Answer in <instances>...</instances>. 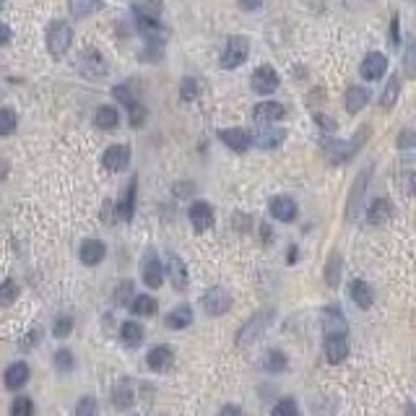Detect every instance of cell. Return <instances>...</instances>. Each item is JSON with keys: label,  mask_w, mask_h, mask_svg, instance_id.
I'll return each instance as SVG.
<instances>
[{"label": "cell", "mask_w": 416, "mask_h": 416, "mask_svg": "<svg viewBox=\"0 0 416 416\" xmlns=\"http://www.w3.org/2000/svg\"><path fill=\"white\" fill-rule=\"evenodd\" d=\"M273 315H276V309L273 307L257 309L255 315H253V318L239 328V333H237V338H235L237 346H250V343H255L257 338H263L266 331L271 328V323H273Z\"/></svg>", "instance_id": "cell-1"}, {"label": "cell", "mask_w": 416, "mask_h": 416, "mask_svg": "<svg viewBox=\"0 0 416 416\" xmlns=\"http://www.w3.org/2000/svg\"><path fill=\"white\" fill-rule=\"evenodd\" d=\"M367 136H370V128H364L362 136L356 133L352 141H325V143H323V151H325V156H328L331 164H346L356 151L362 149Z\"/></svg>", "instance_id": "cell-2"}, {"label": "cell", "mask_w": 416, "mask_h": 416, "mask_svg": "<svg viewBox=\"0 0 416 416\" xmlns=\"http://www.w3.org/2000/svg\"><path fill=\"white\" fill-rule=\"evenodd\" d=\"M71 42H73V29H71V24H65V21L50 24V29H47V50H50V55H53L55 60H60V57L68 53Z\"/></svg>", "instance_id": "cell-3"}, {"label": "cell", "mask_w": 416, "mask_h": 416, "mask_svg": "<svg viewBox=\"0 0 416 416\" xmlns=\"http://www.w3.org/2000/svg\"><path fill=\"white\" fill-rule=\"evenodd\" d=\"M247 55H250V39L242 37V34L229 37L224 53H221V68L224 71H235V68H239V65L245 63Z\"/></svg>", "instance_id": "cell-4"}, {"label": "cell", "mask_w": 416, "mask_h": 416, "mask_svg": "<svg viewBox=\"0 0 416 416\" xmlns=\"http://www.w3.org/2000/svg\"><path fill=\"white\" fill-rule=\"evenodd\" d=\"M320 328L325 338H336V336H349V323L341 307L336 305H325L320 309Z\"/></svg>", "instance_id": "cell-5"}, {"label": "cell", "mask_w": 416, "mask_h": 416, "mask_svg": "<svg viewBox=\"0 0 416 416\" xmlns=\"http://www.w3.org/2000/svg\"><path fill=\"white\" fill-rule=\"evenodd\" d=\"M78 71L84 78L89 81H99V78H105L107 75V60H105V55L99 53V50H84L81 57H78Z\"/></svg>", "instance_id": "cell-6"}, {"label": "cell", "mask_w": 416, "mask_h": 416, "mask_svg": "<svg viewBox=\"0 0 416 416\" xmlns=\"http://www.w3.org/2000/svg\"><path fill=\"white\" fill-rule=\"evenodd\" d=\"M203 309L208 318H221L232 309V294L224 287H211L203 294Z\"/></svg>", "instance_id": "cell-7"}, {"label": "cell", "mask_w": 416, "mask_h": 416, "mask_svg": "<svg viewBox=\"0 0 416 416\" xmlns=\"http://www.w3.org/2000/svg\"><path fill=\"white\" fill-rule=\"evenodd\" d=\"M141 276H143V284L151 289H159L164 284V266L154 250H149L141 260Z\"/></svg>", "instance_id": "cell-8"}, {"label": "cell", "mask_w": 416, "mask_h": 416, "mask_svg": "<svg viewBox=\"0 0 416 416\" xmlns=\"http://www.w3.org/2000/svg\"><path fill=\"white\" fill-rule=\"evenodd\" d=\"M136 24H138V32L143 34V39L151 44L167 42V37H170V29L161 26V21L154 19V16H141V13H136Z\"/></svg>", "instance_id": "cell-9"}, {"label": "cell", "mask_w": 416, "mask_h": 416, "mask_svg": "<svg viewBox=\"0 0 416 416\" xmlns=\"http://www.w3.org/2000/svg\"><path fill=\"white\" fill-rule=\"evenodd\" d=\"M370 172H372V167L362 170V174L354 180L352 195H349V203H346V219H349V221H354V219L359 216V208H362V201H364V190H367V182H370Z\"/></svg>", "instance_id": "cell-10"}, {"label": "cell", "mask_w": 416, "mask_h": 416, "mask_svg": "<svg viewBox=\"0 0 416 416\" xmlns=\"http://www.w3.org/2000/svg\"><path fill=\"white\" fill-rule=\"evenodd\" d=\"M219 138L224 143L226 149L237 151V154H245L250 146H253V133L245 128H224L219 130Z\"/></svg>", "instance_id": "cell-11"}, {"label": "cell", "mask_w": 416, "mask_h": 416, "mask_svg": "<svg viewBox=\"0 0 416 416\" xmlns=\"http://www.w3.org/2000/svg\"><path fill=\"white\" fill-rule=\"evenodd\" d=\"M268 211H271V216L276 219V221H284V224H289V221H294L297 219V201L294 198H289V195H276V198H271V203H268Z\"/></svg>", "instance_id": "cell-12"}, {"label": "cell", "mask_w": 416, "mask_h": 416, "mask_svg": "<svg viewBox=\"0 0 416 416\" xmlns=\"http://www.w3.org/2000/svg\"><path fill=\"white\" fill-rule=\"evenodd\" d=\"M188 216H190V224L195 232H208L214 226V208H211V203L195 201L190 206Z\"/></svg>", "instance_id": "cell-13"}, {"label": "cell", "mask_w": 416, "mask_h": 416, "mask_svg": "<svg viewBox=\"0 0 416 416\" xmlns=\"http://www.w3.org/2000/svg\"><path fill=\"white\" fill-rule=\"evenodd\" d=\"M388 71V57L383 53H370L359 65V73L364 81H380Z\"/></svg>", "instance_id": "cell-14"}, {"label": "cell", "mask_w": 416, "mask_h": 416, "mask_svg": "<svg viewBox=\"0 0 416 416\" xmlns=\"http://www.w3.org/2000/svg\"><path fill=\"white\" fill-rule=\"evenodd\" d=\"M136 188H138V180L133 177L125 192L120 195V201L115 203V219H120V221H130L136 214Z\"/></svg>", "instance_id": "cell-15"}, {"label": "cell", "mask_w": 416, "mask_h": 416, "mask_svg": "<svg viewBox=\"0 0 416 416\" xmlns=\"http://www.w3.org/2000/svg\"><path fill=\"white\" fill-rule=\"evenodd\" d=\"M253 89L257 94H273L278 89V73L276 68L271 65H260L255 73H253Z\"/></svg>", "instance_id": "cell-16"}, {"label": "cell", "mask_w": 416, "mask_h": 416, "mask_svg": "<svg viewBox=\"0 0 416 416\" xmlns=\"http://www.w3.org/2000/svg\"><path fill=\"white\" fill-rule=\"evenodd\" d=\"M102 164H105V170L109 172H123L130 164V149L123 146V143L109 146V149L105 151V156H102Z\"/></svg>", "instance_id": "cell-17"}, {"label": "cell", "mask_w": 416, "mask_h": 416, "mask_svg": "<svg viewBox=\"0 0 416 416\" xmlns=\"http://www.w3.org/2000/svg\"><path fill=\"white\" fill-rule=\"evenodd\" d=\"M287 141V130L284 128H271V125H263V128L257 130L255 136H253V143H255L257 149H278L281 143Z\"/></svg>", "instance_id": "cell-18"}, {"label": "cell", "mask_w": 416, "mask_h": 416, "mask_svg": "<svg viewBox=\"0 0 416 416\" xmlns=\"http://www.w3.org/2000/svg\"><path fill=\"white\" fill-rule=\"evenodd\" d=\"M136 404V390H133V380L130 377H120L115 388H112V406L125 411L130 406Z\"/></svg>", "instance_id": "cell-19"}, {"label": "cell", "mask_w": 416, "mask_h": 416, "mask_svg": "<svg viewBox=\"0 0 416 416\" xmlns=\"http://www.w3.org/2000/svg\"><path fill=\"white\" fill-rule=\"evenodd\" d=\"M167 278H170L172 289H177V291L188 289V266L174 253H170V257H167Z\"/></svg>", "instance_id": "cell-20"}, {"label": "cell", "mask_w": 416, "mask_h": 416, "mask_svg": "<svg viewBox=\"0 0 416 416\" xmlns=\"http://www.w3.org/2000/svg\"><path fill=\"white\" fill-rule=\"evenodd\" d=\"M349 297H352V302L359 309H370L374 302V291L364 278H354L352 284H349Z\"/></svg>", "instance_id": "cell-21"}, {"label": "cell", "mask_w": 416, "mask_h": 416, "mask_svg": "<svg viewBox=\"0 0 416 416\" xmlns=\"http://www.w3.org/2000/svg\"><path fill=\"white\" fill-rule=\"evenodd\" d=\"M287 115V107L278 105V102H260L255 109H253V120L260 123V125H271Z\"/></svg>", "instance_id": "cell-22"}, {"label": "cell", "mask_w": 416, "mask_h": 416, "mask_svg": "<svg viewBox=\"0 0 416 416\" xmlns=\"http://www.w3.org/2000/svg\"><path fill=\"white\" fill-rule=\"evenodd\" d=\"M78 255H81L84 266H99L105 260V255H107V247H105V242H99V239H84Z\"/></svg>", "instance_id": "cell-23"}, {"label": "cell", "mask_w": 416, "mask_h": 416, "mask_svg": "<svg viewBox=\"0 0 416 416\" xmlns=\"http://www.w3.org/2000/svg\"><path fill=\"white\" fill-rule=\"evenodd\" d=\"M390 216H393V203H390V198H374V201L370 203V208H367V221L372 226L385 224Z\"/></svg>", "instance_id": "cell-24"}, {"label": "cell", "mask_w": 416, "mask_h": 416, "mask_svg": "<svg viewBox=\"0 0 416 416\" xmlns=\"http://www.w3.org/2000/svg\"><path fill=\"white\" fill-rule=\"evenodd\" d=\"M29 364L26 362H13L8 370H6V374H3V380H6V388L8 390H19V388H24V385L29 383Z\"/></svg>", "instance_id": "cell-25"}, {"label": "cell", "mask_w": 416, "mask_h": 416, "mask_svg": "<svg viewBox=\"0 0 416 416\" xmlns=\"http://www.w3.org/2000/svg\"><path fill=\"white\" fill-rule=\"evenodd\" d=\"M395 185L404 195H416V161H406L395 174Z\"/></svg>", "instance_id": "cell-26"}, {"label": "cell", "mask_w": 416, "mask_h": 416, "mask_svg": "<svg viewBox=\"0 0 416 416\" xmlns=\"http://www.w3.org/2000/svg\"><path fill=\"white\" fill-rule=\"evenodd\" d=\"M323 352H325V359L331 364H341L346 356H349V341H346V336H336V338H325V346H323Z\"/></svg>", "instance_id": "cell-27"}, {"label": "cell", "mask_w": 416, "mask_h": 416, "mask_svg": "<svg viewBox=\"0 0 416 416\" xmlns=\"http://www.w3.org/2000/svg\"><path fill=\"white\" fill-rule=\"evenodd\" d=\"M172 359H174V352L170 346H154L146 356V364H149L154 372H167L172 367Z\"/></svg>", "instance_id": "cell-28"}, {"label": "cell", "mask_w": 416, "mask_h": 416, "mask_svg": "<svg viewBox=\"0 0 416 416\" xmlns=\"http://www.w3.org/2000/svg\"><path fill=\"white\" fill-rule=\"evenodd\" d=\"M164 323H167V328H172V331H182V328H188L192 323V307L190 305H180V307H174L164 318Z\"/></svg>", "instance_id": "cell-29"}, {"label": "cell", "mask_w": 416, "mask_h": 416, "mask_svg": "<svg viewBox=\"0 0 416 416\" xmlns=\"http://www.w3.org/2000/svg\"><path fill=\"white\" fill-rule=\"evenodd\" d=\"M367 102H370V91H367L364 86H349V91H346V99H343V105H346V109H349L352 115H356L359 109L367 107Z\"/></svg>", "instance_id": "cell-30"}, {"label": "cell", "mask_w": 416, "mask_h": 416, "mask_svg": "<svg viewBox=\"0 0 416 416\" xmlns=\"http://www.w3.org/2000/svg\"><path fill=\"white\" fill-rule=\"evenodd\" d=\"M94 125L99 130H115L120 125V115L115 107H109V105H102V107L94 112Z\"/></svg>", "instance_id": "cell-31"}, {"label": "cell", "mask_w": 416, "mask_h": 416, "mask_svg": "<svg viewBox=\"0 0 416 416\" xmlns=\"http://www.w3.org/2000/svg\"><path fill=\"white\" fill-rule=\"evenodd\" d=\"M102 0H68V8H71V16L73 19H86L91 13L102 11Z\"/></svg>", "instance_id": "cell-32"}, {"label": "cell", "mask_w": 416, "mask_h": 416, "mask_svg": "<svg viewBox=\"0 0 416 416\" xmlns=\"http://www.w3.org/2000/svg\"><path fill=\"white\" fill-rule=\"evenodd\" d=\"M398 96H401V75L395 73V75H390V81L385 84V91L380 94V107L393 109L395 102H398Z\"/></svg>", "instance_id": "cell-33"}, {"label": "cell", "mask_w": 416, "mask_h": 416, "mask_svg": "<svg viewBox=\"0 0 416 416\" xmlns=\"http://www.w3.org/2000/svg\"><path fill=\"white\" fill-rule=\"evenodd\" d=\"M341 268H343L341 253L333 250L331 257H328V266H325V284L331 289H338V284H341Z\"/></svg>", "instance_id": "cell-34"}, {"label": "cell", "mask_w": 416, "mask_h": 416, "mask_svg": "<svg viewBox=\"0 0 416 416\" xmlns=\"http://www.w3.org/2000/svg\"><path fill=\"white\" fill-rule=\"evenodd\" d=\"M287 367H289V359L281 349H271V352L263 356V370H266V372L278 374V372H284Z\"/></svg>", "instance_id": "cell-35"}, {"label": "cell", "mask_w": 416, "mask_h": 416, "mask_svg": "<svg viewBox=\"0 0 416 416\" xmlns=\"http://www.w3.org/2000/svg\"><path fill=\"white\" fill-rule=\"evenodd\" d=\"M130 309H133V315H141V318H151L156 309H159V302L149 294H138V297H133L130 302Z\"/></svg>", "instance_id": "cell-36"}, {"label": "cell", "mask_w": 416, "mask_h": 416, "mask_svg": "<svg viewBox=\"0 0 416 416\" xmlns=\"http://www.w3.org/2000/svg\"><path fill=\"white\" fill-rule=\"evenodd\" d=\"M120 338H123L125 346H138V343L143 341V328H141L136 320L123 323V328H120Z\"/></svg>", "instance_id": "cell-37"}, {"label": "cell", "mask_w": 416, "mask_h": 416, "mask_svg": "<svg viewBox=\"0 0 416 416\" xmlns=\"http://www.w3.org/2000/svg\"><path fill=\"white\" fill-rule=\"evenodd\" d=\"M271 416H299V406L294 398H281L276 406L271 408Z\"/></svg>", "instance_id": "cell-38"}, {"label": "cell", "mask_w": 416, "mask_h": 416, "mask_svg": "<svg viewBox=\"0 0 416 416\" xmlns=\"http://www.w3.org/2000/svg\"><path fill=\"white\" fill-rule=\"evenodd\" d=\"M19 125V118H16V112L8 107L0 109V136H11L13 130Z\"/></svg>", "instance_id": "cell-39"}, {"label": "cell", "mask_w": 416, "mask_h": 416, "mask_svg": "<svg viewBox=\"0 0 416 416\" xmlns=\"http://www.w3.org/2000/svg\"><path fill=\"white\" fill-rule=\"evenodd\" d=\"M16 297H19V284L13 278H6L0 284V305H13Z\"/></svg>", "instance_id": "cell-40"}, {"label": "cell", "mask_w": 416, "mask_h": 416, "mask_svg": "<svg viewBox=\"0 0 416 416\" xmlns=\"http://www.w3.org/2000/svg\"><path fill=\"white\" fill-rule=\"evenodd\" d=\"M112 96H115V99H118L120 105H125V107H133V105H136V102H138V99H136V94H133V91H130V86L128 84H120V86H115V89H112Z\"/></svg>", "instance_id": "cell-41"}, {"label": "cell", "mask_w": 416, "mask_h": 416, "mask_svg": "<svg viewBox=\"0 0 416 416\" xmlns=\"http://www.w3.org/2000/svg\"><path fill=\"white\" fill-rule=\"evenodd\" d=\"M11 416H34V404L32 398H26V395H21V398H16L11 404Z\"/></svg>", "instance_id": "cell-42"}, {"label": "cell", "mask_w": 416, "mask_h": 416, "mask_svg": "<svg viewBox=\"0 0 416 416\" xmlns=\"http://www.w3.org/2000/svg\"><path fill=\"white\" fill-rule=\"evenodd\" d=\"M73 354L68 352V349H60V352H55V370L57 372H71L73 370Z\"/></svg>", "instance_id": "cell-43"}, {"label": "cell", "mask_w": 416, "mask_h": 416, "mask_svg": "<svg viewBox=\"0 0 416 416\" xmlns=\"http://www.w3.org/2000/svg\"><path fill=\"white\" fill-rule=\"evenodd\" d=\"M71 331H73V318L63 315V318H57V320H55V325H53L55 338H68V336H71Z\"/></svg>", "instance_id": "cell-44"}, {"label": "cell", "mask_w": 416, "mask_h": 416, "mask_svg": "<svg viewBox=\"0 0 416 416\" xmlns=\"http://www.w3.org/2000/svg\"><path fill=\"white\" fill-rule=\"evenodd\" d=\"M75 416H96V398L94 395H84L75 404Z\"/></svg>", "instance_id": "cell-45"}, {"label": "cell", "mask_w": 416, "mask_h": 416, "mask_svg": "<svg viewBox=\"0 0 416 416\" xmlns=\"http://www.w3.org/2000/svg\"><path fill=\"white\" fill-rule=\"evenodd\" d=\"M198 81L195 78H182V84H180V96H182V102H192L195 96H198Z\"/></svg>", "instance_id": "cell-46"}, {"label": "cell", "mask_w": 416, "mask_h": 416, "mask_svg": "<svg viewBox=\"0 0 416 416\" xmlns=\"http://www.w3.org/2000/svg\"><path fill=\"white\" fill-rule=\"evenodd\" d=\"M395 143L401 151H416V130H401Z\"/></svg>", "instance_id": "cell-47"}, {"label": "cell", "mask_w": 416, "mask_h": 416, "mask_svg": "<svg viewBox=\"0 0 416 416\" xmlns=\"http://www.w3.org/2000/svg\"><path fill=\"white\" fill-rule=\"evenodd\" d=\"M128 120H130V125H133V128H141V125L146 123V107H143L141 102H136V105L128 109Z\"/></svg>", "instance_id": "cell-48"}, {"label": "cell", "mask_w": 416, "mask_h": 416, "mask_svg": "<svg viewBox=\"0 0 416 416\" xmlns=\"http://www.w3.org/2000/svg\"><path fill=\"white\" fill-rule=\"evenodd\" d=\"M130 297H133V281H123V284L115 289V302H118V305H128Z\"/></svg>", "instance_id": "cell-49"}, {"label": "cell", "mask_w": 416, "mask_h": 416, "mask_svg": "<svg viewBox=\"0 0 416 416\" xmlns=\"http://www.w3.org/2000/svg\"><path fill=\"white\" fill-rule=\"evenodd\" d=\"M312 120H315V125L320 130H325V133H333V130H336V120L328 118V115H323V112H315Z\"/></svg>", "instance_id": "cell-50"}, {"label": "cell", "mask_w": 416, "mask_h": 416, "mask_svg": "<svg viewBox=\"0 0 416 416\" xmlns=\"http://www.w3.org/2000/svg\"><path fill=\"white\" fill-rule=\"evenodd\" d=\"M406 73L416 78V44L408 47V53H406Z\"/></svg>", "instance_id": "cell-51"}, {"label": "cell", "mask_w": 416, "mask_h": 416, "mask_svg": "<svg viewBox=\"0 0 416 416\" xmlns=\"http://www.w3.org/2000/svg\"><path fill=\"white\" fill-rule=\"evenodd\" d=\"M219 416H242V408L239 406H235V404H226L221 411H219Z\"/></svg>", "instance_id": "cell-52"}, {"label": "cell", "mask_w": 416, "mask_h": 416, "mask_svg": "<svg viewBox=\"0 0 416 416\" xmlns=\"http://www.w3.org/2000/svg\"><path fill=\"white\" fill-rule=\"evenodd\" d=\"M390 39H393V47H398L401 44V37H398V16H393V21H390Z\"/></svg>", "instance_id": "cell-53"}, {"label": "cell", "mask_w": 416, "mask_h": 416, "mask_svg": "<svg viewBox=\"0 0 416 416\" xmlns=\"http://www.w3.org/2000/svg\"><path fill=\"white\" fill-rule=\"evenodd\" d=\"M8 42H11V29L6 24H0V47H6Z\"/></svg>", "instance_id": "cell-54"}, {"label": "cell", "mask_w": 416, "mask_h": 416, "mask_svg": "<svg viewBox=\"0 0 416 416\" xmlns=\"http://www.w3.org/2000/svg\"><path fill=\"white\" fill-rule=\"evenodd\" d=\"M239 6H242L245 11H257V8L263 6V0H239Z\"/></svg>", "instance_id": "cell-55"}, {"label": "cell", "mask_w": 416, "mask_h": 416, "mask_svg": "<svg viewBox=\"0 0 416 416\" xmlns=\"http://www.w3.org/2000/svg\"><path fill=\"white\" fill-rule=\"evenodd\" d=\"M112 208H115V206L109 201H105V206H102V221H112Z\"/></svg>", "instance_id": "cell-56"}, {"label": "cell", "mask_w": 416, "mask_h": 416, "mask_svg": "<svg viewBox=\"0 0 416 416\" xmlns=\"http://www.w3.org/2000/svg\"><path fill=\"white\" fill-rule=\"evenodd\" d=\"M299 257V250H297V245H291L289 247V257H287V263L289 266H291V263H294V260H297Z\"/></svg>", "instance_id": "cell-57"}, {"label": "cell", "mask_w": 416, "mask_h": 416, "mask_svg": "<svg viewBox=\"0 0 416 416\" xmlns=\"http://www.w3.org/2000/svg\"><path fill=\"white\" fill-rule=\"evenodd\" d=\"M6 174H8V161L0 159V180H6Z\"/></svg>", "instance_id": "cell-58"}, {"label": "cell", "mask_w": 416, "mask_h": 416, "mask_svg": "<svg viewBox=\"0 0 416 416\" xmlns=\"http://www.w3.org/2000/svg\"><path fill=\"white\" fill-rule=\"evenodd\" d=\"M260 232H263V242L268 245V242H271V229H268V226L263 224V226H260Z\"/></svg>", "instance_id": "cell-59"}, {"label": "cell", "mask_w": 416, "mask_h": 416, "mask_svg": "<svg viewBox=\"0 0 416 416\" xmlns=\"http://www.w3.org/2000/svg\"><path fill=\"white\" fill-rule=\"evenodd\" d=\"M406 416H416V404H406Z\"/></svg>", "instance_id": "cell-60"}, {"label": "cell", "mask_w": 416, "mask_h": 416, "mask_svg": "<svg viewBox=\"0 0 416 416\" xmlns=\"http://www.w3.org/2000/svg\"><path fill=\"white\" fill-rule=\"evenodd\" d=\"M0 11H3V0H0Z\"/></svg>", "instance_id": "cell-61"}]
</instances>
